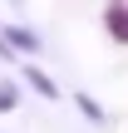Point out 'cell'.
Listing matches in <instances>:
<instances>
[{"label":"cell","mask_w":128,"mask_h":133,"mask_svg":"<svg viewBox=\"0 0 128 133\" xmlns=\"http://www.w3.org/2000/svg\"><path fill=\"white\" fill-rule=\"evenodd\" d=\"M0 114H15V84H0Z\"/></svg>","instance_id":"obj_5"},{"label":"cell","mask_w":128,"mask_h":133,"mask_svg":"<svg viewBox=\"0 0 128 133\" xmlns=\"http://www.w3.org/2000/svg\"><path fill=\"white\" fill-rule=\"evenodd\" d=\"M104 30H109L113 44H123V49H128V0H118V5L104 10Z\"/></svg>","instance_id":"obj_1"},{"label":"cell","mask_w":128,"mask_h":133,"mask_svg":"<svg viewBox=\"0 0 128 133\" xmlns=\"http://www.w3.org/2000/svg\"><path fill=\"white\" fill-rule=\"evenodd\" d=\"M0 59H15V54H10V39H5V35H0Z\"/></svg>","instance_id":"obj_6"},{"label":"cell","mask_w":128,"mask_h":133,"mask_svg":"<svg viewBox=\"0 0 128 133\" xmlns=\"http://www.w3.org/2000/svg\"><path fill=\"white\" fill-rule=\"evenodd\" d=\"M0 35L10 39V49H25V54H39V35H35V30H25V25H5Z\"/></svg>","instance_id":"obj_2"},{"label":"cell","mask_w":128,"mask_h":133,"mask_svg":"<svg viewBox=\"0 0 128 133\" xmlns=\"http://www.w3.org/2000/svg\"><path fill=\"white\" fill-rule=\"evenodd\" d=\"M25 79H30V84H35V89H39L44 99H59V89H54V79H49L44 69H25Z\"/></svg>","instance_id":"obj_3"},{"label":"cell","mask_w":128,"mask_h":133,"mask_svg":"<svg viewBox=\"0 0 128 133\" xmlns=\"http://www.w3.org/2000/svg\"><path fill=\"white\" fill-rule=\"evenodd\" d=\"M79 109H84V118H94V123H104V109L89 99V94H79Z\"/></svg>","instance_id":"obj_4"},{"label":"cell","mask_w":128,"mask_h":133,"mask_svg":"<svg viewBox=\"0 0 128 133\" xmlns=\"http://www.w3.org/2000/svg\"><path fill=\"white\" fill-rule=\"evenodd\" d=\"M109 5H118V0H109Z\"/></svg>","instance_id":"obj_7"}]
</instances>
